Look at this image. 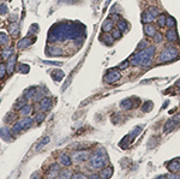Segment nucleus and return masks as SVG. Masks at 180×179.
<instances>
[{
  "label": "nucleus",
  "mask_w": 180,
  "mask_h": 179,
  "mask_svg": "<svg viewBox=\"0 0 180 179\" xmlns=\"http://www.w3.org/2000/svg\"><path fill=\"white\" fill-rule=\"evenodd\" d=\"M83 34V26L75 23H64L53 26L49 32L48 40L50 42L54 41H65V40H75Z\"/></svg>",
  "instance_id": "1"
},
{
  "label": "nucleus",
  "mask_w": 180,
  "mask_h": 179,
  "mask_svg": "<svg viewBox=\"0 0 180 179\" xmlns=\"http://www.w3.org/2000/svg\"><path fill=\"white\" fill-rule=\"evenodd\" d=\"M155 53V47L149 46L145 49H142L139 53L135 54L131 58V64L132 65H142V66H149L151 64V59Z\"/></svg>",
  "instance_id": "2"
},
{
  "label": "nucleus",
  "mask_w": 180,
  "mask_h": 179,
  "mask_svg": "<svg viewBox=\"0 0 180 179\" xmlns=\"http://www.w3.org/2000/svg\"><path fill=\"white\" fill-rule=\"evenodd\" d=\"M105 165H106V153L103 149H99L90 159V166L94 168H102Z\"/></svg>",
  "instance_id": "3"
},
{
  "label": "nucleus",
  "mask_w": 180,
  "mask_h": 179,
  "mask_svg": "<svg viewBox=\"0 0 180 179\" xmlns=\"http://www.w3.org/2000/svg\"><path fill=\"white\" fill-rule=\"evenodd\" d=\"M178 56V52L175 48L173 47H166L161 54H160V58H159V60L161 63H167V62H170V60H174V59Z\"/></svg>",
  "instance_id": "4"
},
{
  "label": "nucleus",
  "mask_w": 180,
  "mask_h": 179,
  "mask_svg": "<svg viewBox=\"0 0 180 179\" xmlns=\"http://www.w3.org/2000/svg\"><path fill=\"white\" fill-rule=\"evenodd\" d=\"M120 77H121V75L119 73V71L112 70V71H109V72L105 76V82H107V83H114V82L119 81Z\"/></svg>",
  "instance_id": "5"
},
{
  "label": "nucleus",
  "mask_w": 180,
  "mask_h": 179,
  "mask_svg": "<svg viewBox=\"0 0 180 179\" xmlns=\"http://www.w3.org/2000/svg\"><path fill=\"white\" fill-rule=\"evenodd\" d=\"M178 120H180V114L175 115L173 119H170V120H168V122H167V124H166V126H165V131H166V132H168V131H169V129H173V126L178 124Z\"/></svg>",
  "instance_id": "6"
},
{
  "label": "nucleus",
  "mask_w": 180,
  "mask_h": 179,
  "mask_svg": "<svg viewBox=\"0 0 180 179\" xmlns=\"http://www.w3.org/2000/svg\"><path fill=\"white\" fill-rule=\"evenodd\" d=\"M155 19V17L153 16V13L151 12H150L149 10H146V11H144L143 12V15H142V22L143 23H151Z\"/></svg>",
  "instance_id": "7"
},
{
  "label": "nucleus",
  "mask_w": 180,
  "mask_h": 179,
  "mask_svg": "<svg viewBox=\"0 0 180 179\" xmlns=\"http://www.w3.org/2000/svg\"><path fill=\"white\" fill-rule=\"evenodd\" d=\"M144 33H145V35H148V36H155L156 29L154 28V25H151L150 23H146V24L144 25Z\"/></svg>",
  "instance_id": "8"
},
{
  "label": "nucleus",
  "mask_w": 180,
  "mask_h": 179,
  "mask_svg": "<svg viewBox=\"0 0 180 179\" xmlns=\"http://www.w3.org/2000/svg\"><path fill=\"white\" fill-rule=\"evenodd\" d=\"M88 152H77L73 154V160L76 161H85L88 159Z\"/></svg>",
  "instance_id": "9"
},
{
  "label": "nucleus",
  "mask_w": 180,
  "mask_h": 179,
  "mask_svg": "<svg viewBox=\"0 0 180 179\" xmlns=\"http://www.w3.org/2000/svg\"><path fill=\"white\" fill-rule=\"evenodd\" d=\"M113 25H114V22H113V19H106L105 22H103V25H102V30L103 32H106V33H108V32H110L112 29H113Z\"/></svg>",
  "instance_id": "10"
},
{
  "label": "nucleus",
  "mask_w": 180,
  "mask_h": 179,
  "mask_svg": "<svg viewBox=\"0 0 180 179\" xmlns=\"http://www.w3.org/2000/svg\"><path fill=\"white\" fill-rule=\"evenodd\" d=\"M168 169L170 172H179L180 171V162L178 160H174L172 161L169 165H168Z\"/></svg>",
  "instance_id": "11"
},
{
  "label": "nucleus",
  "mask_w": 180,
  "mask_h": 179,
  "mask_svg": "<svg viewBox=\"0 0 180 179\" xmlns=\"http://www.w3.org/2000/svg\"><path fill=\"white\" fill-rule=\"evenodd\" d=\"M59 162L63 166H70V165L72 164V161L70 160L69 155H66V154H63V155H60V158H59Z\"/></svg>",
  "instance_id": "12"
},
{
  "label": "nucleus",
  "mask_w": 180,
  "mask_h": 179,
  "mask_svg": "<svg viewBox=\"0 0 180 179\" xmlns=\"http://www.w3.org/2000/svg\"><path fill=\"white\" fill-rule=\"evenodd\" d=\"M166 36H167L168 41H175V40H178V33H176L175 29H170V30H168L167 34H166Z\"/></svg>",
  "instance_id": "13"
},
{
  "label": "nucleus",
  "mask_w": 180,
  "mask_h": 179,
  "mask_svg": "<svg viewBox=\"0 0 180 179\" xmlns=\"http://www.w3.org/2000/svg\"><path fill=\"white\" fill-rule=\"evenodd\" d=\"M31 43H33V40H31V39H29V37L26 39V37H24L23 40H20V41L18 42V47L23 49V48H25V47L30 46V45H31Z\"/></svg>",
  "instance_id": "14"
},
{
  "label": "nucleus",
  "mask_w": 180,
  "mask_h": 179,
  "mask_svg": "<svg viewBox=\"0 0 180 179\" xmlns=\"http://www.w3.org/2000/svg\"><path fill=\"white\" fill-rule=\"evenodd\" d=\"M48 54H49V55H61V54H63V51L60 49L59 47L50 46V47L48 48Z\"/></svg>",
  "instance_id": "15"
},
{
  "label": "nucleus",
  "mask_w": 180,
  "mask_h": 179,
  "mask_svg": "<svg viewBox=\"0 0 180 179\" xmlns=\"http://www.w3.org/2000/svg\"><path fill=\"white\" fill-rule=\"evenodd\" d=\"M120 107H121L124 111H129L132 108V101L130 99H126L124 101H121V103H120Z\"/></svg>",
  "instance_id": "16"
},
{
  "label": "nucleus",
  "mask_w": 180,
  "mask_h": 179,
  "mask_svg": "<svg viewBox=\"0 0 180 179\" xmlns=\"http://www.w3.org/2000/svg\"><path fill=\"white\" fill-rule=\"evenodd\" d=\"M15 63H16V56H11L9 59V62H7V72L11 73L13 71V67H15Z\"/></svg>",
  "instance_id": "17"
},
{
  "label": "nucleus",
  "mask_w": 180,
  "mask_h": 179,
  "mask_svg": "<svg viewBox=\"0 0 180 179\" xmlns=\"http://www.w3.org/2000/svg\"><path fill=\"white\" fill-rule=\"evenodd\" d=\"M0 136H1L4 139H6V141H10V139H11L10 131H9V129H6V128L0 129Z\"/></svg>",
  "instance_id": "18"
},
{
  "label": "nucleus",
  "mask_w": 180,
  "mask_h": 179,
  "mask_svg": "<svg viewBox=\"0 0 180 179\" xmlns=\"http://www.w3.org/2000/svg\"><path fill=\"white\" fill-rule=\"evenodd\" d=\"M40 106H41V108H42L43 111H46V109L50 108V106H52V102H50V100H49V99H43V100L41 101Z\"/></svg>",
  "instance_id": "19"
},
{
  "label": "nucleus",
  "mask_w": 180,
  "mask_h": 179,
  "mask_svg": "<svg viewBox=\"0 0 180 179\" xmlns=\"http://www.w3.org/2000/svg\"><path fill=\"white\" fill-rule=\"evenodd\" d=\"M58 172H59V166L58 165H52L49 171H48V175L49 177H55L58 174Z\"/></svg>",
  "instance_id": "20"
},
{
  "label": "nucleus",
  "mask_w": 180,
  "mask_h": 179,
  "mask_svg": "<svg viewBox=\"0 0 180 179\" xmlns=\"http://www.w3.org/2000/svg\"><path fill=\"white\" fill-rule=\"evenodd\" d=\"M112 174H113V168H106V169L101 171L100 177H102V178H110Z\"/></svg>",
  "instance_id": "21"
},
{
  "label": "nucleus",
  "mask_w": 180,
  "mask_h": 179,
  "mask_svg": "<svg viewBox=\"0 0 180 179\" xmlns=\"http://www.w3.org/2000/svg\"><path fill=\"white\" fill-rule=\"evenodd\" d=\"M127 28H129V24H127L125 21H121V19H120V21L118 22V29H119V30L125 32Z\"/></svg>",
  "instance_id": "22"
},
{
  "label": "nucleus",
  "mask_w": 180,
  "mask_h": 179,
  "mask_svg": "<svg viewBox=\"0 0 180 179\" xmlns=\"http://www.w3.org/2000/svg\"><path fill=\"white\" fill-rule=\"evenodd\" d=\"M53 78L55 79V81H61L63 79V77H64V72L63 71H53Z\"/></svg>",
  "instance_id": "23"
},
{
  "label": "nucleus",
  "mask_w": 180,
  "mask_h": 179,
  "mask_svg": "<svg viewBox=\"0 0 180 179\" xmlns=\"http://www.w3.org/2000/svg\"><path fill=\"white\" fill-rule=\"evenodd\" d=\"M22 129H24V124H23V120H20V122H17V124H15V126H13V132H19Z\"/></svg>",
  "instance_id": "24"
},
{
  "label": "nucleus",
  "mask_w": 180,
  "mask_h": 179,
  "mask_svg": "<svg viewBox=\"0 0 180 179\" xmlns=\"http://www.w3.org/2000/svg\"><path fill=\"white\" fill-rule=\"evenodd\" d=\"M9 43V36L4 33H0V45H7Z\"/></svg>",
  "instance_id": "25"
},
{
  "label": "nucleus",
  "mask_w": 180,
  "mask_h": 179,
  "mask_svg": "<svg viewBox=\"0 0 180 179\" xmlns=\"http://www.w3.org/2000/svg\"><path fill=\"white\" fill-rule=\"evenodd\" d=\"M166 25H168L169 28H174V26L176 25V22H175V19H174L173 17H167V19H166Z\"/></svg>",
  "instance_id": "26"
},
{
  "label": "nucleus",
  "mask_w": 180,
  "mask_h": 179,
  "mask_svg": "<svg viewBox=\"0 0 180 179\" xmlns=\"http://www.w3.org/2000/svg\"><path fill=\"white\" fill-rule=\"evenodd\" d=\"M30 112H31V106H29V105H25L23 108H20V113L23 115H28V114H30Z\"/></svg>",
  "instance_id": "27"
},
{
  "label": "nucleus",
  "mask_w": 180,
  "mask_h": 179,
  "mask_svg": "<svg viewBox=\"0 0 180 179\" xmlns=\"http://www.w3.org/2000/svg\"><path fill=\"white\" fill-rule=\"evenodd\" d=\"M151 108H153V103L150 102V101H146V102L142 106V111H143V112H148L149 109H151Z\"/></svg>",
  "instance_id": "28"
},
{
  "label": "nucleus",
  "mask_w": 180,
  "mask_h": 179,
  "mask_svg": "<svg viewBox=\"0 0 180 179\" xmlns=\"http://www.w3.org/2000/svg\"><path fill=\"white\" fill-rule=\"evenodd\" d=\"M166 19H167V17H166L165 15H161V16L159 17V19H157L159 25H160V26H165V25H166Z\"/></svg>",
  "instance_id": "29"
},
{
  "label": "nucleus",
  "mask_w": 180,
  "mask_h": 179,
  "mask_svg": "<svg viewBox=\"0 0 180 179\" xmlns=\"http://www.w3.org/2000/svg\"><path fill=\"white\" fill-rule=\"evenodd\" d=\"M9 30L11 34H17L18 32V24H11L10 28H9Z\"/></svg>",
  "instance_id": "30"
},
{
  "label": "nucleus",
  "mask_w": 180,
  "mask_h": 179,
  "mask_svg": "<svg viewBox=\"0 0 180 179\" xmlns=\"http://www.w3.org/2000/svg\"><path fill=\"white\" fill-rule=\"evenodd\" d=\"M113 39H114L113 35H112V36H110V35H105V36H103V41H105L107 45H112V43H113Z\"/></svg>",
  "instance_id": "31"
},
{
  "label": "nucleus",
  "mask_w": 180,
  "mask_h": 179,
  "mask_svg": "<svg viewBox=\"0 0 180 179\" xmlns=\"http://www.w3.org/2000/svg\"><path fill=\"white\" fill-rule=\"evenodd\" d=\"M35 93H36V89H35V88L29 89V90L26 92V94H25V98H26V99H30V98H31V96H33Z\"/></svg>",
  "instance_id": "32"
},
{
  "label": "nucleus",
  "mask_w": 180,
  "mask_h": 179,
  "mask_svg": "<svg viewBox=\"0 0 180 179\" xmlns=\"http://www.w3.org/2000/svg\"><path fill=\"white\" fill-rule=\"evenodd\" d=\"M71 175H72V174H71V172H70V171H67V169H66V171H63L61 173L59 174V177H60V178H70Z\"/></svg>",
  "instance_id": "33"
},
{
  "label": "nucleus",
  "mask_w": 180,
  "mask_h": 179,
  "mask_svg": "<svg viewBox=\"0 0 180 179\" xmlns=\"http://www.w3.org/2000/svg\"><path fill=\"white\" fill-rule=\"evenodd\" d=\"M18 71L20 73H26L29 71V66L28 65H20V66H18Z\"/></svg>",
  "instance_id": "34"
},
{
  "label": "nucleus",
  "mask_w": 180,
  "mask_h": 179,
  "mask_svg": "<svg viewBox=\"0 0 180 179\" xmlns=\"http://www.w3.org/2000/svg\"><path fill=\"white\" fill-rule=\"evenodd\" d=\"M6 73V69H5V65L4 64H0V78H3Z\"/></svg>",
  "instance_id": "35"
},
{
  "label": "nucleus",
  "mask_w": 180,
  "mask_h": 179,
  "mask_svg": "<svg viewBox=\"0 0 180 179\" xmlns=\"http://www.w3.org/2000/svg\"><path fill=\"white\" fill-rule=\"evenodd\" d=\"M146 47H149V42H146V41H142L138 45V49H145Z\"/></svg>",
  "instance_id": "36"
},
{
  "label": "nucleus",
  "mask_w": 180,
  "mask_h": 179,
  "mask_svg": "<svg viewBox=\"0 0 180 179\" xmlns=\"http://www.w3.org/2000/svg\"><path fill=\"white\" fill-rule=\"evenodd\" d=\"M48 142H49V137H46V138H43V139H42V142H41V143H40V144L36 147V149H40L41 147H43V145H45V144H47Z\"/></svg>",
  "instance_id": "37"
},
{
  "label": "nucleus",
  "mask_w": 180,
  "mask_h": 179,
  "mask_svg": "<svg viewBox=\"0 0 180 179\" xmlns=\"http://www.w3.org/2000/svg\"><path fill=\"white\" fill-rule=\"evenodd\" d=\"M120 36H121V30L116 29V30L113 32V37H114V39H120Z\"/></svg>",
  "instance_id": "38"
},
{
  "label": "nucleus",
  "mask_w": 180,
  "mask_h": 179,
  "mask_svg": "<svg viewBox=\"0 0 180 179\" xmlns=\"http://www.w3.org/2000/svg\"><path fill=\"white\" fill-rule=\"evenodd\" d=\"M43 119H45V114H43V113H39V114L35 117V120H36V122H39V123H41V122L43 120Z\"/></svg>",
  "instance_id": "39"
},
{
  "label": "nucleus",
  "mask_w": 180,
  "mask_h": 179,
  "mask_svg": "<svg viewBox=\"0 0 180 179\" xmlns=\"http://www.w3.org/2000/svg\"><path fill=\"white\" fill-rule=\"evenodd\" d=\"M7 13V5H1L0 6V15Z\"/></svg>",
  "instance_id": "40"
},
{
  "label": "nucleus",
  "mask_w": 180,
  "mask_h": 179,
  "mask_svg": "<svg viewBox=\"0 0 180 179\" xmlns=\"http://www.w3.org/2000/svg\"><path fill=\"white\" fill-rule=\"evenodd\" d=\"M149 11H150V12L153 13V16H154V17L159 16V10H157L156 7H150V9H149Z\"/></svg>",
  "instance_id": "41"
},
{
  "label": "nucleus",
  "mask_w": 180,
  "mask_h": 179,
  "mask_svg": "<svg viewBox=\"0 0 180 179\" xmlns=\"http://www.w3.org/2000/svg\"><path fill=\"white\" fill-rule=\"evenodd\" d=\"M154 39H155V42H156V43H159V42H161V41H162V35L156 33V34H155V36H154Z\"/></svg>",
  "instance_id": "42"
},
{
  "label": "nucleus",
  "mask_w": 180,
  "mask_h": 179,
  "mask_svg": "<svg viewBox=\"0 0 180 179\" xmlns=\"http://www.w3.org/2000/svg\"><path fill=\"white\" fill-rule=\"evenodd\" d=\"M11 54H12V49H7V51H4V52H3V58H9Z\"/></svg>",
  "instance_id": "43"
},
{
  "label": "nucleus",
  "mask_w": 180,
  "mask_h": 179,
  "mask_svg": "<svg viewBox=\"0 0 180 179\" xmlns=\"http://www.w3.org/2000/svg\"><path fill=\"white\" fill-rule=\"evenodd\" d=\"M127 66H129V63H127V62H124V63H121V64L119 65L120 69H126Z\"/></svg>",
  "instance_id": "44"
},
{
  "label": "nucleus",
  "mask_w": 180,
  "mask_h": 179,
  "mask_svg": "<svg viewBox=\"0 0 180 179\" xmlns=\"http://www.w3.org/2000/svg\"><path fill=\"white\" fill-rule=\"evenodd\" d=\"M72 177H73L75 179H76V178H82V179H85V175H84V174H80V173H78V174H73Z\"/></svg>",
  "instance_id": "45"
},
{
  "label": "nucleus",
  "mask_w": 180,
  "mask_h": 179,
  "mask_svg": "<svg viewBox=\"0 0 180 179\" xmlns=\"http://www.w3.org/2000/svg\"><path fill=\"white\" fill-rule=\"evenodd\" d=\"M113 19H118V15H113Z\"/></svg>",
  "instance_id": "46"
}]
</instances>
